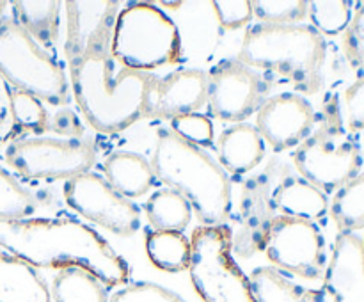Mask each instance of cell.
<instances>
[{
	"label": "cell",
	"instance_id": "6da1fadb",
	"mask_svg": "<svg viewBox=\"0 0 364 302\" xmlns=\"http://www.w3.org/2000/svg\"><path fill=\"white\" fill-rule=\"evenodd\" d=\"M0 247L34 269H77L103 288L127 286L130 265L92 227L70 217L0 219Z\"/></svg>",
	"mask_w": 364,
	"mask_h": 302
},
{
	"label": "cell",
	"instance_id": "7a4b0ae2",
	"mask_svg": "<svg viewBox=\"0 0 364 302\" xmlns=\"http://www.w3.org/2000/svg\"><path fill=\"white\" fill-rule=\"evenodd\" d=\"M70 85L85 121L103 134H116L144 117L153 75L123 70L114 75L110 43L68 55Z\"/></svg>",
	"mask_w": 364,
	"mask_h": 302
},
{
	"label": "cell",
	"instance_id": "3957f363",
	"mask_svg": "<svg viewBox=\"0 0 364 302\" xmlns=\"http://www.w3.org/2000/svg\"><path fill=\"white\" fill-rule=\"evenodd\" d=\"M156 180L183 195L201 226H220L231 212V181L206 151L173 130H159L151 158Z\"/></svg>",
	"mask_w": 364,
	"mask_h": 302
},
{
	"label": "cell",
	"instance_id": "277c9868",
	"mask_svg": "<svg viewBox=\"0 0 364 302\" xmlns=\"http://www.w3.org/2000/svg\"><path fill=\"white\" fill-rule=\"evenodd\" d=\"M238 59L252 70L279 75L311 96L323 85L327 43L311 25L256 23L245 31Z\"/></svg>",
	"mask_w": 364,
	"mask_h": 302
},
{
	"label": "cell",
	"instance_id": "5b68a950",
	"mask_svg": "<svg viewBox=\"0 0 364 302\" xmlns=\"http://www.w3.org/2000/svg\"><path fill=\"white\" fill-rule=\"evenodd\" d=\"M110 55L127 70L149 73L181 59L180 32L155 4H130L116 16Z\"/></svg>",
	"mask_w": 364,
	"mask_h": 302
},
{
	"label": "cell",
	"instance_id": "8992f818",
	"mask_svg": "<svg viewBox=\"0 0 364 302\" xmlns=\"http://www.w3.org/2000/svg\"><path fill=\"white\" fill-rule=\"evenodd\" d=\"M294 163L299 176L318 187L323 194H334L363 171V149L345 128L336 98L326 103L320 126L295 148Z\"/></svg>",
	"mask_w": 364,
	"mask_h": 302
},
{
	"label": "cell",
	"instance_id": "52a82bcc",
	"mask_svg": "<svg viewBox=\"0 0 364 302\" xmlns=\"http://www.w3.org/2000/svg\"><path fill=\"white\" fill-rule=\"evenodd\" d=\"M0 77L43 103L66 107L70 85L64 68L53 53L39 46L14 18L0 21Z\"/></svg>",
	"mask_w": 364,
	"mask_h": 302
},
{
	"label": "cell",
	"instance_id": "ba28073f",
	"mask_svg": "<svg viewBox=\"0 0 364 302\" xmlns=\"http://www.w3.org/2000/svg\"><path fill=\"white\" fill-rule=\"evenodd\" d=\"M192 286L203 302H256L249 277L233 258L231 230L220 226H198L191 234Z\"/></svg>",
	"mask_w": 364,
	"mask_h": 302
},
{
	"label": "cell",
	"instance_id": "9c48e42d",
	"mask_svg": "<svg viewBox=\"0 0 364 302\" xmlns=\"http://www.w3.org/2000/svg\"><path fill=\"white\" fill-rule=\"evenodd\" d=\"M4 158L11 169L28 180H71L91 171L96 151L80 139L34 135L9 142Z\"/></svg>",
	"mask_w": 364,
	"mask_h": 302
},
{
	"label": "cell",
	"instance_id": "30bf717a",
	"mask_svg": "<svg viewBox=\"0 0 364 302\" xmlns=\"http://www.w3.org/2000/svg\"><path fill=\"white\" fill-rule=\"evenodd\" d=\"M263 252L277 270L302 279L316 281L326 272V237L318 224L309 220L276 215L270 224Z\"/></svg>",
	"mask_w": 364,
	"mask_h": 302
},
{
	"label": "cell",
	"instance_id": "8fae6325",
	"mask_svg": "<svg viewBox=\"0 0 364 302\" xmlns=\"http://www.w3.org/2000/svg\"><path fill=\"white\" fill-rule=\"evenodd\" d=\"M269 95V84L240 59L219 60L206 73V103L215 117L242 123L258 112Z\"/></svg>",
	"mask_w": 364,
	"mask_h": 302
},
{
	"label": "cell",
	"instance_id": "7c38bea8",
	"mask_svg": "<svg viewBox=\"0 0 364 302\" xmlns=\"http://www.w3.org/2000/svg\"><path fill=\"white\" fill-rule=\"evenodd\" d=\"M64 199L84 219L110 233L132 237L141 230V210L137 205L117 194L105 178L91 171L66 181Z\"/></svg>",
	"mask_w": 364,
	"mask_h": 302
},
{
	"label": "cell",
	"instance_id": "4fadbf2b",
	"mask_svg": "<svg viewBox=\"0 0 364 302\" xmlns=\"http://www.w3.org/2000/svg\"><path fill=\"white\" fill-rule=\"evenodd\" d=\"M315 109L306 96L281 92L265 99L256 114V130L274 151L297 148L315 130Z\"/></svg>",
	"mask_w": 364,
	"mask_h": 302
},
{
	"label": "cell",
	"instance_id": "5bb4252c",
	"mask_svg": "<svg viewBox=\"0 0 364 302\" xmlns=\"http://www.w3.org/2000/svg\"><path fill=\"white\" fill-rule=\"evenodd\" d=\"M272 181L269 174H258L245 181L238 205L237 233H231V247L240 258H251L263 251L270 224L276 219L272 201Z\"/></svg>",
	"mask_w": 364,
	"mask_h": 302
},
{
	"label": "cell",
	"instance_id": "9a60e30c",
	"mask_svg": "<svg viewBox=\"0 0 364 302\" xmlns=\"http://www.w3.org/2000/svg\"><path fill=\"white\" fill-rule=\"evenodd\" d=\"M206 103V73L201 70H178L162 78L153 77L146 96L144 116L174 117L198 112Z\"/></svg>",
	"mask_w": 364,
	"mask_h": 302
},
{
	"label": "cell",
	"instance_id": "2e32d148",
	"mask_svg": "<svg viewBox=\"0 0 364 302\" xmlns=\"http://www.w3.org/2000/svg\"><path fill=\"white\" fill-rule=\"evenodd\" d=\"M323 291L333 302H364V245L358 233H338L323 272Z\"/></svg>",
	"mask_w": 364,
	"mask_h": 302
},
{
	"label": "cell",
	"instance_id": "e0dca14e",
	"mask_svg": "<svg viewBox=\"0 0 364 302\" xmlns=\"http://www.w3.org/2000/svg\"><path fill=\"white\" fill-rule=\"evenodd\" d=\"M66 9V41L64 53L73 55L80 50L102 43H112L117 2L114 0H70Z\"/></svg>",
	"mask_w": 364,
	"mask_h": 302
},
{
	"label": "cell",
	"instance_id": "ac0fdd59",
	"mask_svg": "<svg viewBox=\"0 0 364 302\" xmlns=\"http://www.w3.org/2000/svg\"><path fill=\"white\" fill-rule=\"evenodd\" d=\"M217 155L224 171L231 174H245L265 158L267 144L255 124L237 123L219 135Z\"/></svg>",
	"mask_w": 364,
	"mask_h": 302
},
{
	"label": "cell",
	"instance_id": "d6986e66",
	"mask_svg": "<svg viewBox=\"0 0 364 302\" xmlns=\"http://www.w3.org/2000/svg\"><path fill=\"white\" fill-rule=\"evenodd\" d=\"M272 201L283 217L320 222L329 213V198L302 176H287L274 188Z\"/></svg>",
	"mask_w": 364,
	"mask_h": 302
},
{
	"label": "cell",
	"instance_id": "ffe728a7",
	"mask_svg": "<svg viewBox=\"0 0 364 302\" xmlns=\"http://www.w3.org/2000/svg\"><path fill=\"white\" fill-rule=\"evenodd\" d=\"M103 173L107 183L130 201L148 194L156 181L151 163L134 151L110 153L103 162Z\"/></svg>",
	"mask_w": 364,
	"mask_h": 302
},
{
	"label": "cell",
	"instance_id": "44dd1931",
	"mask_svg": "<svg viewBox=\"0 0 364 302\" xmlns=\"http://www.w3.org/2000/svg\"><path fill=\"white\" fill-rule=\"evenodd\" d=\"M52 290L28 263L0 252V302H52Z\"/></svg>",
	"mask_w": 364,
	"mask_h": 302
},
{
	"label": "cell",
	"instance_id": "7402d4cb",
	"mask_svg": "<svg viewBox=\"0 0 364 302\" xmlns=\"http://www.w3.org/2000/svg\"><path fill=\"white\" fill-rule=\"evenodd\" d=\"M247 277L256 302H327L326 291L302 286L276 266H258Z\"/></svg>",
	"mask_w": 364,
	"mask_h": 302
},
{
	"label": "cell",
	"instance_id": "603a6c76",
	"mask_svg": "<svg viewBox=\"0 0 364 302\" xmlns=\"http://www.w3.org/2000/svg\"><path fill=\"white\" fill-rule=\"evenodd\" d=\"M14 21L45 50H55L59 41L60 2L57 0H16L11 4Z\"/></svg>",
	"mask_w": 364,
	"mask_h": 302
},
{
	"label": "cell",
	"instance_id": "cb8c5ba5",
	"mask_svg": "<svg viewBox=\"0 0 364 302\" xmlns=\"http://www.w3.org/2000/svg\"><path fill=\"white\" fill-rule=\"evenodd\" d=\"M144 212L155 231H178V233L187 230L194 215L187 199L171 188H160L153 192L146 201Z\"/></svg>",
	"mask_w": 364,
	"mask_h": 302
},
{
	"label": "cell",
	"instance_id": "d4e9b609",
	"mask_svg": "<svg viewBox=\"0 0 364 302\" xmlns=\"http://www.w3.org/2000/svg\"><path fill=\"white\" fill-rule=\"evenodd\" d=\"M146 254L164 272H181L191 261V240L178 231H153L146 238Z\"/></svg>",
	"mask_w": 364,
	"mask_h": 302
},
{
	"label": "cell",
	"instance_id": "484cf974",
	"mask_svg": "<svg viewBox=\"0 0 364 302\" xmlns=\"http://www.w3.org/2000/svg\"><path fill=\"white\" fill-rule=\"evenodd\" d=\"M329 213L340 231L358 233L364 230V171L334 192Z\"/></svg>",
	"mask_w": 364,
	"mask_h": 302
},
{
	"label": "cell",
	"instance_id": "4316f807",
	"mask_svg": "<svg viewBox=\"0 0 364 302\" xmlns=\"http://www.w3.org/2000/svg\"><path fill=\"white\" fill-rule=\"evenodd\" d=\"M53 302H109L107 288L82 270H60L52 283Z\"/></svg>",
	"mask_w": 364,
	"mask_h": 302
},
{
	"label": "cell",
	"instance_id": "83f0119b",
	"mask_svg": "<svg viewBox=\"0 0 364 302\" xmlns=\"http://www.w3.org/2000/svg\"><path fill=\"white\" fill-rule=\"evenodd\" d=\"M38 206L32 192L0 166V219H27L34 215Z\"/></svg>",
	"mask_w": 364,
	"mask_h": 302
},
{
	"label": "cell",
	"instance_id": "f1b7e54d",
	"mask_svg": "<svg viewBox=\"0 0 364 302\" xmlns=\"http://www.w3.org/2000/svg\"><path fill=\"white\" fill-rule=\"evenodd\" d=\"M348 0H311L308 2V16L311 27L322 36H336L345 32L354 9Z\"/></svg>",
	"mask_w": 364,
	"mask_h": 302
},
{
	"label": "cell",
	"instance_id": "f546056e",
	"mask_svg": "<svg viewBox=\"0 0 364 302\" xmlns=\"http://www.w3.org/2000/svg\"><path fill=\"white\" fill-rule=\"evenodd\" d=\"M251 7L252 16L267 25L301 23L308 16L306 0H252Z\"/></svg>",
	"mask_w": 364,
	"mask_h": 302
},
{
	"label": "cell",
	"instance_id": "4dcf8cb0",
	"mask_svg": "<svg viewBox=\"0 0 364 302\" xmlns=\"http://www.w3.org/2000/svg\"><path fill=\"white\" fill-rule=\"evenodd\" d=\"M13 114L18 130H27L31 134L41 135L46 131L48 116L41 99L13 89Z\"/></svg>",
	"mask_w": 364,
	"mask_h": 302
},
{
	"label": "cell",
	"instance_id": "1f68e13d",
	"mask_svg": "<svg viewBox=\"0 0 364 302\" xmlns=\"http://www.w3.org/2000/svg\"><path fill=\"white\" fill-rule=\"evenodd\" d=\"M109 302H187L180 295L174 293L162 284L151 281H139L130 283L117 290Z\"/></svg>",
	"mask_w": 364,
	"mask_h": 302
},
{
	"label": "cell",
	"instance_id": "d6a6232c",
	"mask_svg": "<svg viewBox=\"0 0 364 302\" xmlns=\"http://www.w3.org/2000/svg\"><path fill=\"white\" fill-rule=\"evenodd\" d=\"M171 126H173L174 134L180 135L181 139H185L191 144L198 146V148L213 144V135H215L213 123L210 117L203 116V114L194 112L187 114V116L174 117Z\"/></svg>",
	"mask_w": 364,
	"mask_h": 302
},
{
	"label": "cell",
	"instance_id": "836d02e7",
	"mask_svg": "<svg viewBox=\"0 0 364 302\" xmlns=\"http://www.w3.org/2000/svg\"><path fill=\"white\" fill-rule=\"evenodd\" d=\"M343 53L354 70H364V2L358 4L343 32Z\"/></svg>",
	"mask_w": 364,
	"mask_h": 302
},
{
	"label": "cell",
	"instance_id": "e575fe53",
	"mask_svg": "<svg viewBox=\"0 0 364 302\" xmlns=\"http://www.w3.org/2000/svg\"><path fill=\"white\" fill-rule=\"evenodd\" d=\"M341 116L348 131L364 130V75L345 89Z\"/></svg>",
	"mask_w": 364,
	"mask_h": 302
},
{
	"label": "cell",
	"instance_id": "d590c367",
	"mask_svg": "<svg viewBox=\"0 0 364 302\" xmlns=\"http://www.w3.org/2000/svg\"><path fill=\"white\" fill-rule=\"evenodd\" d=\"M217 21L226 31H235L251 23L252 7L249 0H215L212 2Z\"/></svg>",
	"mask_w": 364,
	"mask_h": 302
},
{
	"label": "cell",
	"instance_id": "8d00e7d4",
	"mask_svg": "<svg viewBox=\"0 0 364 302\" xmlns=\"http://www.w3.org/2000/svg\"><path fill=\"white\" fill-rule=\"evenodd\" d=\"M18 131L13 114V89L0 77V148L13 142Z\"/></svg>",
	"mask_w": 364,
	"mask_h": 302
},
{
	"label": "cell",
	"instance_id": "74e56055",
	"mask_svg": "<svg viewBox=\"0 0 364 302\" xmlns=\"http://www.w3.org/2000/svg\"><path fill=\"white\" fill-rule=\"evenodd\" d=\"M46 131H52L53 135H59L63 139H78L84 134V126H82L80 117L70 107H63L48 116Z\"/></svg>",
	"mask_w": 364,
	"mask_h": 302
},
{
	"label": "cell",
	"instance_id": "f35d334b",
	"mask_svg": "<svg viewBox=\"0 0 364 302\" xmlns=\"http://www.w3.org/2000/svg\"><path fill=\"white\" fill-rule=\"evenodd\" d=\"M6 7H7V2L0 0V21L4 20V13H6Z\"/></svg>",
	"mask_w": 364,
	"mask_h": 302
},
{
	"label": "cell",
	"instance_id": "ab89813d",
	"mask_svg": "<svg viewBox=\"0 0 364 302\" xmlns=\"http://www.w3.org/2000/svg\"><path fill=\"white\" fill-rule=\"evenodd\" d=\"M363 245H364V237H363Z\"/></svg>",
	"mask_w": 364,
	"mask_h": 302
}]
</instances>
